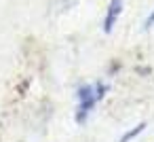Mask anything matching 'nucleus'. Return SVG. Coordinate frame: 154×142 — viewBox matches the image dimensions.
<instances>
[{"label": "nucleus", "mask_w": 154, "mask_h": 142, "mask_svg": "<svg viewBox=\"0 0 154 142\" xmlns=\"http://www.w3.org/2000/svg\"><path fill=\"white\" fill-rule=\"evenodd\" d=\"M122 7H125V0H110L108 2V11H106V17H103V32L110 34L114 30V26L118 24V17L122 15Z\"/></svg>", "instance_id": "2"}, {"label": "nucleus", "mask_w": 154, "mask_h": 142, "mask_svg": "<svg viewBox=\"0 0 154 142\" xmlns=\"http://www.w3.org/2000/svg\"><path fill=\"white\" fill-rule=\"evenodd\" d=\"M143 129H146V123H139V125H135L133 129H129L127 134H122V138H120L118 142H131V140H133V138H137Z\"/></svg>", "instance_id": "3"}, {"label": "nucleus", "mask_w": 154, "mask_h": 142, "mask_svg": "<svg viewBox=\"0 0 154 142\" xmlns=\"http://www.w3.org/2000/svg\"><path fill=\"white\" fill-rule=\"evenodd\" d=\"M152 26H154V9H152V13H150V15L146 17V21H143V28H146V30H150Z\"/></svg>", "instance_id": "4"}, {"label": "nucleus", "mask_w": 154, "mask_h": 142, "mask_svg": "<svg viewBox=\"0 0 154 142\" xmlns=\"http://www.w3.org/2000/svg\"><path fill=\"white\" fill-rule=\"evenodd\" d=\"M106 85L103 83H93V85H82L78 87V106H76V123H85L91 115V110L95 108V104L106 95Z\"/></svg>", "instance_id": "1"}]
</instances>
